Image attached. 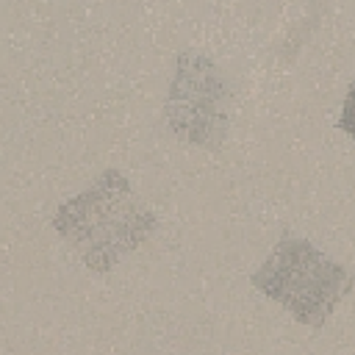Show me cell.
Instances as JSON below:
<instances>
[{
  "instance_id": "4",
  "label": "cell",
  "mask_w": 355,
  "mask_h": 355,
  "mask_svg": "<svg viewBox=\"0 0 355 355\" xmlns=\"http://www.w3.org/2000/svg\"><path fill=\"white\" fill-rule=\"evenodd\" d=\"M338 128L355 139V78H352V83H349V89H347V97H344V105H341Z\"/></svg>"
},
{
  "instance_id": "3",
  "label": "cell",
  "mask_w": 355,
  "mask_h": 355,
  "mask_svg": "<svg viewBox=\"0 0 355 355\" xmlns=\"http://www.w3.org/2000/svg\"><path fill=\"white\" fill-rule=\"evenodd\" d=\"M230 103L233 86L214 58L200 50L178 53L164 116L180 141L202 150H219L230 128Z\"/></svg>"
},
{
  "instance_id": "1",
  "label": "cell",
  "mask_w": 355,
  "mask_h": 355,
  "mask_svg": "<svg viewBox=\"0 0 355 355\" xmlns=\"http://www.w3.org/2000/svg\"><path fill=\"white\" fill-rule=\"evenodd\" d=\"M53 227L92 272H111L158 230V216L133 191L125 172L108 166L58 205Z\"/></svg>"
},
{
  "instance_id": "2",
  "label": "cell",
  "mask_w": 355,
  "mask_h": 355,
  "mask_svg": "<svg viewBox=\"0 0 355 355\" xmlns=\"http://www.w3.org/2000/svg\"><path fill=\"white\" fill-rule=\"evenodd\" d=\"M250 283L283 305L300 324L322 330L336 305L352 291L355 277L308 239L283 233Z\"/></svg>"
}]
</instances>
